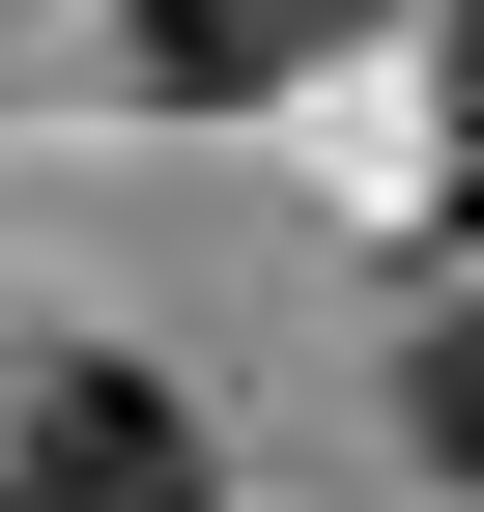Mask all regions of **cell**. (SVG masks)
Returning <instances> with one entry per match:
<instances>
[{"label":"cell","mask_w":484,"mask_h":512,"mask_svg":"<svg viewBox=\"0 0 484 512\" xmlns=\"http://www.w3.org/2000/svg\"><path fill=\"white\" fill-rule=\"evenodd\" d=\"M0 512H228V456L143 342H0Z\"/></svg>","instance_id":"cell-1"},{"label":"cell","mask_w":484,"mask_h":512,"mask_svg":"<svg viewBox=\"0 0 484 512\" xmlns=\"http://www.w3.org/2000/svg\"><path fill=\"white\" fill-rule=\"evenodd\" d=\"M342 29H371V0H143V86L171 114H257V86H314Z\"/></svg>","instance_id":"cell-2"},{"label":"cell","mask_w":484,"mask_h":512,"mask_svg":"<svg viewBox=\"0 0 484 512\" xmlns=\"http://www.w3.org/2000/svg\"><path fill=\"white\" fill-rule=\"evenodd\" d=\"M428 456L484 484V313H428Z\"/></svg>","instance_id":"cell-3"},{"label":"cell","mask_w":484,"mask_h":512,"mask_svg":"<svg viewBox=\"0 0 484 512\" xmlns=\"http://www.w3.org/2000/svg\"><path fill=\"white\" fill-rule=\"evenodd\" d=\"M456 171H484V0H456Z\"/></svg>","instance_id":"cell-4"}]
</instances>
